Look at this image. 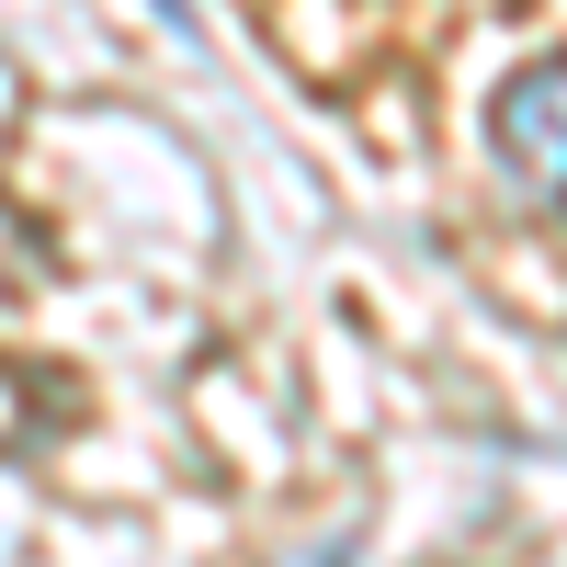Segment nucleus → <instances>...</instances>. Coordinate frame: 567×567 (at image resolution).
<instances>
[{
	"mask_svg": "<svg viewBox=\"0 0 567 567\" xmlns=\"http://www.w3.org/2000/svg\"><path fill=\"white\" fill-rule=\"evenodd\" d=\"M488 148H499V182H511L523 205L567 216V45L499 80V103H488Z\"/></svg>",
	"mask_w": 567,
	"mask_h": 567,
	"instance_id": "nucleus-1",
	"label": "nucleus"
},
{
	"mask_svg": "<svg viewBox=\"0 0 567 567\" xmlns=\"http://www.w3.org/2000/svg\"><path fill=\"white\" fill-rule=\"evenodd\" d=\"M284 567H352V534H318V545H296Z\"/></svg>",
	"mask_w": 567,
	"mask_h": 567,
	"instance_id": "nucleus-2",
	"label": "nucleus"
},
{
	"mask_svg": "<svg viewBox=\"0 0 567 567\" xmlns=\"http://www.w3.org/2000/svg\"><path fill=\"white\" fill-rule=\"evenodd\" d=\"M148 12H159L171 34H205V12H194V0H148Z\"/></svg>",
	"mask_w": 567,
	"mask_h": 567,
	"instance_id": "nucleus-3",
	"label": "nucleus"
}]
</instances>
